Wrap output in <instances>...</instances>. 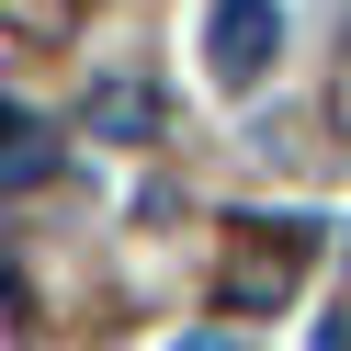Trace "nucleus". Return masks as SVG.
<instances>
[{
	"mask_svg": "<svg viewBox=\"0 0 351 351\" xmlns=\"http://www.w3.org/2000/svg\"><path fill=\"white\" fill-rule=\"evenodd\" d=\"M272 46H283L272 0H215V12H204V69L227 80V91H250V80L272 69Z\"/></svg>",
	"mask_w": 351,
	"mask_h": 351,
	"instance_id": "nucleus-1",
	"label": "nucleus"
},
{
	"mask_svg": "<svg viewBox=\"0 0 351 351\" xmlns=\"http://www.w3.org/2000/svg\"><path fill=\"white\" fill-rule=\"evenodd\" d=\"M295 261H306V238H250L227 261V306H283L295 295Z\"/></svg>",
	"mask_w": 351,
	"mask_h": 351,
	"instance_id": "nucleus-2",
	"label": "nucleus"
}]
</instances>
